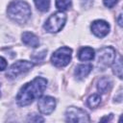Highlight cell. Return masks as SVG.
<instances>
[{"mask_svg": "<svg viewBox=\"0 0 123 123\" xmlns=\"http://www.w3.org/2000/svg\"><path fill=\"white\" fill-rule=\"evenodd\" d=\"M47 86V80L42 77H37L32 82L25 84L18 91L16 102L20 107L30 105L34 100L41 97Z\"/></svg>", "mask_w": 123, "mask_h": 123, "instance_id": "obj_1", "label": "cell"}, {"mask_svg": "<svg viewBox=\"0 0 123 123\" xmlns=\"http://www.w3.org/2000/svg\"><path fill=\"white\" fill-rule=\"evenodd\" d=\"M7 13L12 21L19 24H23L28 21L32 12L27 2L22 0H15L11 2L8 6Z\"/></svg>", "mask_w": 123, "mask_h": 123, "instance_id": "obj_2", "label": "cell"}, {"mask_svg": "<svg viewBox=\"0 0 123 123\" xmlns=\"http://www.w3.org/2000/svg\"><path fill=\"white\" fill-rule=\"evenodd\" d=\"M65 21H66V14L62 11H59L54 12L48 17V19L44 23L43 28L48 33H58L63 28Z\"/></svg>", "mask_w": 123, "mask_h": 123, "instance_id": "obj_3", "label": "cell"}, {"mask_svg": "<svg viewBox=\"0 0 123 123\" xmlns=\"http://www.w3.org/2000/svg\"><path fill=\"white\" fill-rule=\"evenodd\" d=\"M115 50L111 46L101 48L97 53L96 66L99 70H105L115 60Z\"/></svg>", "mask_w": 123, "mask_h": 123, "instance_id": "obj_4", "label": "cell"}, {"mask_svg": "<svg viewBox=\"0 0 123 123\" xmlns=\"http://www.w3.org/2000/svg\"><path fill=\"white\" fill-rule=\"evenodd\" d=\"M71 56H72L71 48L62 46L53 53L51 57V62L57 67H63L70 62Z\"/></svg>", "mask_w": 123, "mask_h": 123, "instance_id": "obj_5", "label": "cell"}, {"mask_svg": "<svg viewBox=\"0 0 123 123\" xmlns=\"http://www.w3.org/2000/svg\"><path fill=\"white\" fill-rule=\"evenodd\" d=\"M33 66H34V63L31 62H28L25 60L17 61L10 66V68L6 72V76L9 79H14L18 75L26 73L29 70H31L33 68Z\"/></svg>", "mask_w": 123, "mask_h": 123, "instance_id": "obj_6", "label": "cell"}, {"mask_svg": "<svg viewBox=\"0 0 123 123\" xmlns=\"http://www.w3.org/2000/svg\"><path fill=\"white\" fill-rule=\"evenodd\" d=\"M65 119L68 122H89L90 121V118L87 112L76 107H69L66 110Z\"/></svg>", "mask_w": 123, "mask_h": 123, "instance_id": "obj_7", "label": "cell"}, {"mask_svg": "<svg viewBox=\"0 0 123 123\" xmlns=\"http://www.w3.org/2000/svg\"><path fill=\"white\" fill-rule=\"evenodd\" d=\"M37 108L42 114H50L56 108V100L51 96L41 97L37 102Z\"/></svg>", "mask_w": 123, "mask_h": 123, "instance_id": "obj_8", "label": "cell"}, {"mask_svg": "<svg viewBox=\"0 0 123 123\" xmlns=\"http://www.w3.org/2000/svg\"><path fill=\"white\" fill-rule=\"evenodd\" d=\"M90 29H91V32L97 37H106L109 32H110V25L107 21L105 20H101V19H98V20H95L91 23V26H90Z\"/></svg>", "mask_w": 123, "mask_h": 123, "instance_id": "obj_9", "label": "cell"}, {"mask_svg": "<svg viewBox=\"0 0 123 123\" xmlns=\"http://www.w3.org/2000/svg\"><path fill=\"white\" fill-rule=\"evenodd\" d=\"M21 38H22V41L24 44L28 45V46H31L33 48H37L39 46V39L38 37L31 33V32H24L21 36Z\"/></svg>", "mask_w": 123, "mask_h": 123, "instance_id": "obj_10", "label": "cell"}, {"mask_svg": "<svg viewBox=\"0 0 123 123\" xmlns=\"http://www.w3.org/2000/svg\"><path fill=\"white\" fill-rule=\"evenodd\" d=\"M94 57H95V53L91 47H83L80 49L78 53V59L82 62L92 61Z\"/></svg>", "mask_w": 123, "mask_h": 123, "instance_id": "obj_11", "label": "cell"}, {"mask_svg": "<svg viewBox=\"0 0 123 123\" xmlns=\"http://www.w3.org/2000/svg\"><path fill=\"white\" fill-rule=\"evenodd\" d=\"M92 69V65L91 64H80L75 68V76L77 79L82 80L84 78H86L91 71Z\"/></svg>", "mask_w": 123, "mask_h": 123, "instance_id": "obj_12", "label": "cell"}, {"mask_svg": "<svg viewBox=\"0 0 123 123\" xmlns=\"http://www.w3.org/2000/svg\"><path fill=\"white\" fill-rule=\"evenodd\" d=\"M112 86V82L108 77L101 78L97 83V89L100 93H107Z\"/></svg>", "mask_w": 123, "mask_h": 123, "instance_id": "obj_13", "label": "cell"}, {"mask_svg": "<svg viewBox=\"0 0 123 123\" xmlns=\"http://www.w3.org/2000/svg\"><path fill=\"white\" fill-rule=\"evenodd\" d=\"M100 103H101V96H100V94H97V93H94V94L90 95L86 100L87 106L91 109L97 108L100 105Z\"/></svg>", "mask_w": 123, "mask_h": 123, "instance_id": "obj_14", "label": "cell"}, {"mask_svg": "<svg viewBox=\"0 0 123 123\" xmlns=\"http://www.w3.org/2000/svg\"><path fill=\"white\" fill-rule=\"evenodd\" d=\"M113 66H112V71L113 73L119 78V79H122V60H121V57H118L117 60H114L113 61Z\"/></svg>", "mask_w": 123, "mask_h": 123, "instance_id": "obj_15", "label": "cell"}, {"mask_svg": "<svg viewBox=\"0 0 123 123\" xmlns=\"http://www.w3.org/2000/svg\"><path fill=\"white\" fill-rule=\"evenodd\" d=\"M37 9L40 12H47L50 8V0H34Z\"/></svg>", "mask_w": 123, "mask_h": 123, "instance_id": "obj_16", "label": "cell"}, {"mask_svg": "<svg viewBox=\"0 0 123 123\" xmlns=\"http://www.w3.org/2000/svg\"><path fill=\"white\" fill-rule=\"evenodd\" d=\"M71 6V0H56V7L58 10L63 12Z\"/></svg>", "mask_w": 123, "mask_h": 123, "instance_id": "obj_17", "label": "cell"}, {"mask_svg": "<svg viewBox=\"0 0 123 123\" xmlns=\"http://www.w3.org/2000/svg\"><path fill=\"white\" fill-rule=\"evenodd\" d=\"M28 121H31V122H43L44 119L42 117H40L39 115H37L36 113H33V114H30V116L28 117Z\"/></svg>", "mask_w": 123, "mask_h": 123, "instance_id": "obj_18", "label": "cell"}, {"mask_svg": "<svg viewBox=\"0 0 123 123\" xmlns=\"http://www.w3.org/2000/svg\"><path fill=\"white\" fill-rule=\"evenodd\" d=\"M118 0H103V3L104 5L107 7V8H112L113 6H115L117 4Z\"/></svg>", "mask_w": 123, "mask_h": 123, "instance_id": "obj_19", "label": "cell"}, {"mask_svg": "<svg viewBox=\"0 0 123 123\" xmlns=\"http://www.w3.org/2000/svg\"><path fill=\"white\" fill-rule=\"evenodd\" d=\"M7 65H8L7 61H6L3 57H0V71L5 70V69L7 68Z\"/></svg>", "mask_w": 123, "mask_h": 123, "instance_id": "obj_20", "label": "cell"}, {"mask_svg": "<svg viewBox=\"0 0 123 123\" xmlns=\"http://www.w3.org/2000/svg\"><path fill=\"white\" fill-rule=\"evenodd\" d=\"M111 118H112V114L111 113L109 117L107 116V117H103V118H101V121H110V120H111Z\"/></svg>", "mask_w": 123, "mask_h": 123, "instance_id": "obj_21", "label": "cell"}, {"mask_svg": "<svg viewBox=\"0 0 123 123\" xmlns=\"http://www.w3.org/2000/svg\"><path fill=\"white\" fill-rule=\"evenodd\" d=\"M121 18H122V14L120 13L118 15V18H117V21H118V25L119 26H122V20H121Z\"/></svg>", "mask_w": 123, "mask_h": 123, "instance_id": "obj_22", "label": "cell"}, {"mask_svg": "<svg viewBox=\"0 0 123 123\" xmlns=\"http://www.w3.org/2000/svg\"><path fill=\"white\" fill-rule=\"evenodd\" d=\"M0 95H1V92H0Z\"/></svg>", "mask_w": 123, "mask_h": 123, "instance_id": "obj_23", "label": "cell"}]
</instances>
